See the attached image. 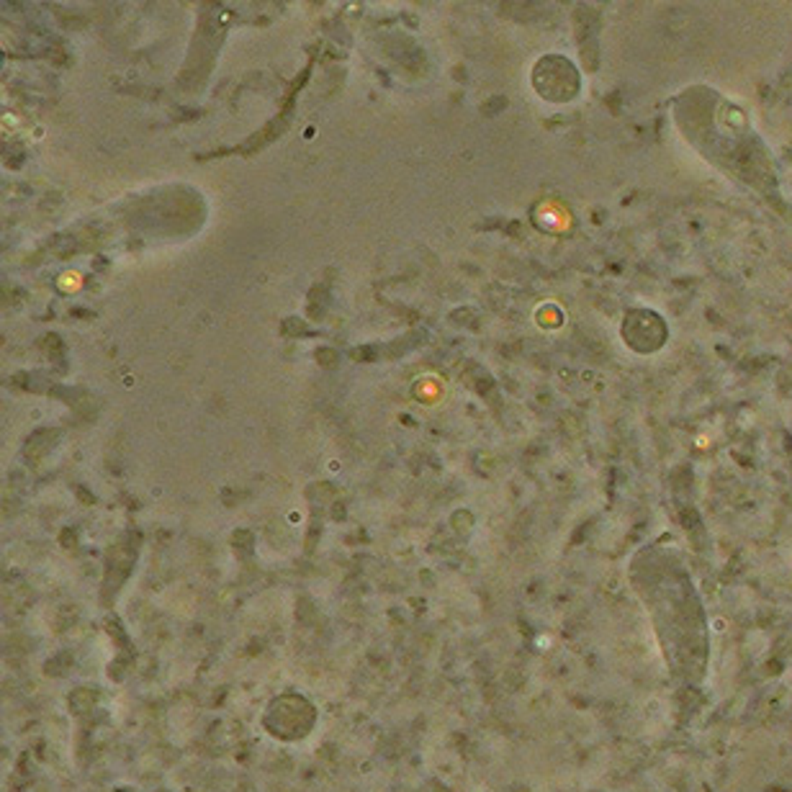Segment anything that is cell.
<instances>
[{"label":"cell","mask_w":792,"mask_h":792,"mask_svg":"<svg viewBox=\"0 0 792 792\" xmlns=\"http://www.w3.org/2000/svg\"><path fill=\"white\" fill-rule=\"evenodd\" d=\"M538 219H540V224L553 229V232H564V229L571 227L569 211L561 203H556V201H543L538 206Z\"/></svg>","instance_id":"1"},{"label":"cell","mask_w":792,"mask_h":792,"mask_svg":"<svg viewBox=\"0 0 792 792\" xmlns=\"http://www.w3.org/2000/svg\"><path fill=\"white\" fill-rule=\"evenodd\" d=\"M57 285H59V291L75 293V291H80V288H83V276H80L78 271H67V273H62V276L57 278Z\"/></svg>","instance_id":"2"},{"label":"cell","mask_w":792,"mask_h":792,"mask_svg":"<svg viewBox=\"0 0 792 792\" xmlns=\"http://www.w3.org/2000/svg\"><path fill=\"white\" fill-rule=\"evenodd\" d=\"M435 384H440V381H432V386H427V379L417 381V394H420L422 401H437L440 396H443Z\"/></svg>","instance_id":"3"}]
</instances>
